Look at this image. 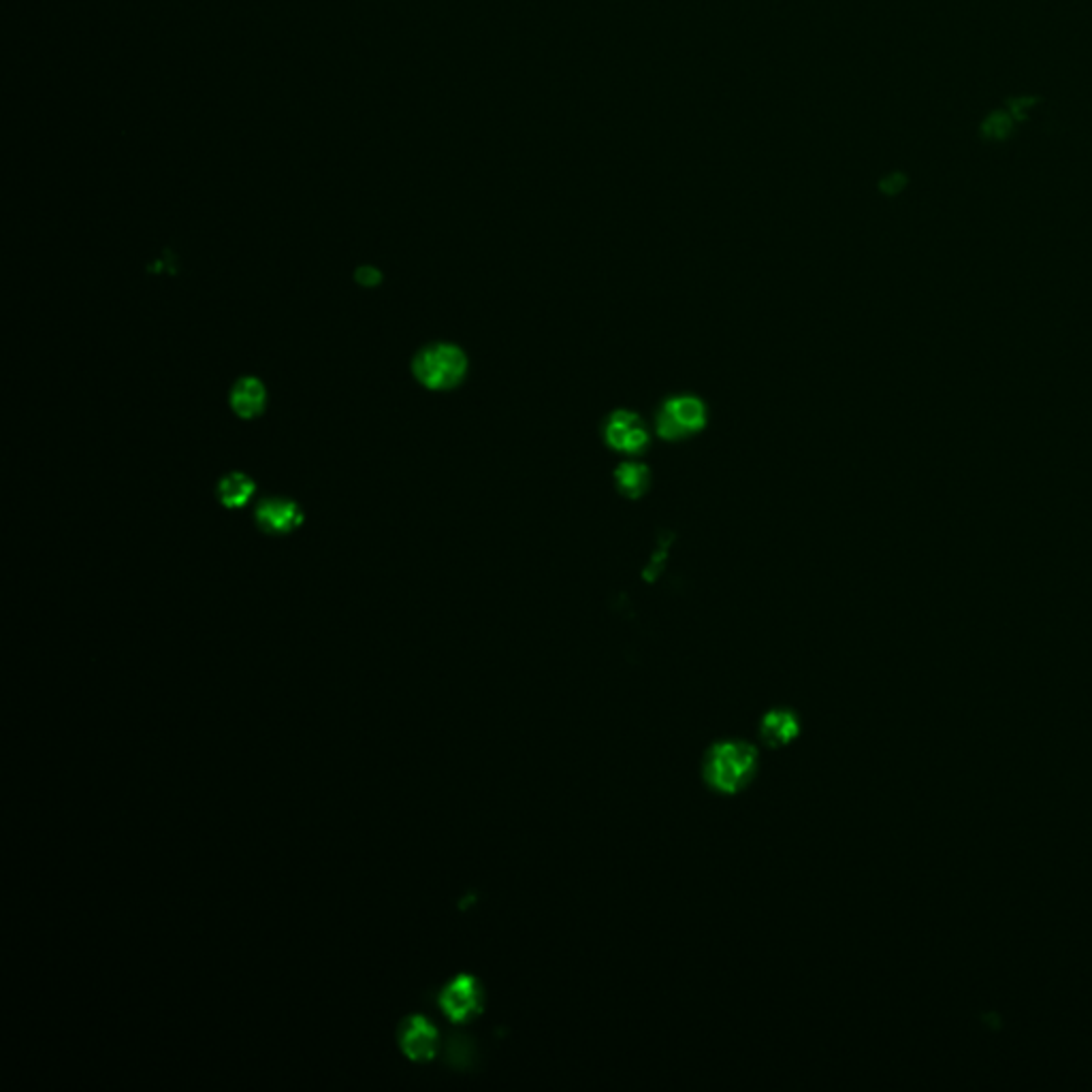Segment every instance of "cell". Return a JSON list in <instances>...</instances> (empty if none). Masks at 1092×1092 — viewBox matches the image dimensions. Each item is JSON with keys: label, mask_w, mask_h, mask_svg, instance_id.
<instances>
[{"label": "cell", "mask_w": 1092, "mask_h": 1092, "mask_svg": "<svg viewBox=\"0 0 1092 1092\" xmlns=\"http://www.w3.org/2000/svg\"><path fill=\"white\" fill-rule=\"evenodd\" d=\"M758 768V751L742 740H722L706 753L704 779L719 793H737L749 784Z\"/></svg>", "instance_id": "obj_1"}, {"label": "cell", "mask_w": 1092, "mask_h": 1092, "mask_svg": "<svg viewBox=\"0 0 1092 1092\" xmlns=\"http://www.w3.org/2000/svg\"><path fill=\"white\" fill-rule=\"evenodd\" d=\"M412 374L420 387L429 391H451L459 387L467 374V356L455 344H429L416 353Z\"/></svg>", "instance_id": "obj_2"}, {"label": "cell", "mask_w": 1092, "mask_h": 1092, "mask_svg": "<svg viewBox=\"0 0 1092 1092\" xmlns=\"http://www.w3.org/2000/svg\"><path fill=\"white\" fill-rule=\"evenodd\" d=\"M706 425V408L691 395H679L668 400L657 414V433L664 440H681L700 431Z\"/></svg>", "instance_id": "obj_3"}, {"label": "cell", "mask_w": 1092, "mask_h": 1092, "mask_svg": "<svg viewBox=\"0 0 1092 1092\" xmlns=\"http://www.w3.org/2000/svg\"><path fill=\"white\" fill-rule=\"evenodd\" d=\"M438 1005L449 1020L462 1024L482 1011L485 990L474 975H457L440 990Z\"/></svg>", "instance_id": "obj_4"}, {"label": "cell", "mask_w": 1092, "mask_h": 1092, "mask_svg": "<svg viewBox=\"0 0 1092 1092\" xmlns=\"http://www.w3.org/2000/svg\"><path fill=\"white\" fill-rule=\"evenodd\" d=\"M397 1039H400V1048L406 1054V1059L414 1063H427L436 1059L440 1050L438 1028L423 1015L406 1017L400 1026V1033H397Z\"/></svg>", "instance_id": "obj_5"}, {"label": "cell", "mask_w": 1092, "mask_h": 1092, "mask_svg": "<svg viewBox=\"0 0 1092 1092\" xmlns=\"http://www.w3.org/2000/svg\"><path fill=\"white\" fill-rule=\"evenodd\" d=\"M604 438L611 449L619 453L634 455L640 453L644 446L649 444V431L644 427L638 414L629 412V410H617L611 418L606 420Z\"/></svg>", "instance_id": "obj_6"}, {"label": "cell", "mask_w": 1092, "mask_h": 1092, "mask_svg": "<svg viewBox=\"0 0 1092 1092\" xmlns=\"http://www.w3.org/2000/svg\"><path fill=\"white\" fill-rule=\"evenodd\" d=\"M254 520L258 529L269 536H287L303 523V513L293 500L269 498L256 506Z\"/></svg>", "instance_id": "obj_7"}, {"label": "cell", "mask_w": 1092, "mask_h": 1092, "mask_svg": "<svg viewBox=\"0 0 1092 1092\" xmlns=\"http://www.w3.org/2000/svg\"><path fill=\"white\" fill-rule=\"evenodd\" d=\"M231 408L240 418L252 420L265 412L267 408V389L265 384L254 376H246L233 384L231 389Z\"/></svg>", "instance_id": "obj_8"}, {"label": "cell", "mask_w": 1092, "mask_h": 1092, "mask_svg": "<svg viewBox=\"0 0 1092 1092\" xmlns=\"http://www.w3.org/2000/svg\"><path fill=\"white\" fill-rule=\"evenodd\" d=\"M800 735V719L790 709H773L760 722V737L768 747H784Z\"/></svg>", "instance_id": "obj_9"}, {"label": "cell", "mask_w": 1092, "mask_h": 1092, "mask_svg": "<svg viewBox=\"0 0 1092 1092\" xmlns=\"http://www.w3.org/2000/svg\"><path fill=\"white\" fill-rule=\"evenodd\" d=\"M256 491L254 480L244 474V471H231L225 478H220L218 482V500L225 508H242L247 502L252 500V495Z\"/></svg>", "instance_id": "obj_10"}, {"label": "cell", "mask_w": 1092, "mask_h": 1092, "mask_svg": "<svg viewBox=\"0 0 1092 1092\" xmlns=\"http://www.w3.org/2000/svg\"><path fill=\"white\" fill-rule=\"evenodd\" d=\"M615 480H617V487L622 491L626 498L629 500H638L640 495L649 489V482H651V474L647 465L642 464H622L615 471Z\"/></svg>", "instance_id": "obj_11"}, {"label": "cell", "mask_w": 1092, "mask_h": 1092, "mask_svg": "<svg viewBox=\"0 0 1092 1092\" xmlns=\"http://www.w3.org/2000/svg\"><path fill=\"white\" fill-rule=\"evenodd\" d=\"M356 280L363 287H376V284H380V271H376L374 267H361L356 271Z\"/></svg>", "instance_id": "obj_12"}]
</instances>
